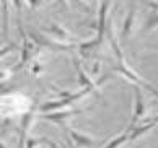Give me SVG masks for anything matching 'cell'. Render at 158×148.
Returning <instances> with one entry per match:
<instances>
[{"label":"cell","mask_w":158,"mask_h":148,"mask_svg":"<svg viewBox=\"0 0 158 148\" xmlns=\"http://www.w3.org/2000/svg\"><path fill=\"white\" fill-rule=\"evenodd\" d=\"M134 94H135V109H134V117L131 121V125L127 127L129 134L132 132L134 129L137 127V122L140 121V117H142L145 114V99H143V93L142 90H140V86L137 83H134Z\"/></svg>","instance_id":"6da1fadb"},{"label":"cell","mask_w":158,"mask_h":148,"mask_svg":"<svg viewBox=\"0 0 158 148\" xmlns=\"http://www.w3.org/2000/svg\"><path fill=\"white\" fill-rule=\"evenodd\" d=\"M33 119H34V111L33 109H30L28 112H25V114L21 116V121H20V148H25V145H26L28 132H30Z\"/></svg>","instance_id":"7a4b0ae2"},{"label":"cell","mask_w":158,"mask_h":148,"mask_svg":"<svg viewBox=\"0 0 158 148\" xmlns=\"http://www.w3.org/2000/svg\"><path fill=\"white\" fill-rule=\"evenodd\" d=\"M81 112H83V111H78V109H73V111H57V112H51V114H41V119L62 124V122H65L67 119H70L72 116L81 114Z\"/></svg>","instance_id":"3957f363"},{"label":"cell","mask_w":158,"mask_h":148,"mask_svg":"<svg viewBox=\"0 0 158 148\" xmlns=\"http://www.w3.org/2000/svg\"><path fill=\"white\" fill-rule=\"evenodd\" d=\"M108 8H109V3L103 2L101 5H99V20H98V36H96V41L98 44L103 41L104 38V33H106V13H108Z\"/></svg>","instance_id":"277c9868"},{"label":"cell","mask_w":158,"mask_h":148,"mask_svg":"<svg viewBox=\"0 0 158 148\" xmlns=\"http://www.w3.org/2000/svg\"><path fill=\"white\" fill-rule=\"evenodd\" d=\"M135 15H137V5L132 3L131 8H129V13L126 16V20H124V26H122V33H121V36H122V39H124V41L129 38V34L132 33L134 21H135Z\"/></svg>","instance_id":"5b68a950"},{"label":"cell","mask_w":158,"mask_h":148,"mask_svg":"<svg viewBox=\"0 0 158 148\" xmlns=\"http://www.w3.org/2000/svg\"><path fill=\"white\" fill-rule=\"evenodd\" d=\"M65 130L69 132L70 138L75 140V142H77V145H80V146H95V145H96V140L91 138V137H88V135L78 134L77 130H73V129H70V127H65Z\"/></svg>","instance_id":"8992f818"},{"label":"cell","mask_w":158,"mask_h":148,"mask_svg":"<svg viewBox=\"0 0 158 148\" xmlns=\"http://www.w3.org/2000/svg\"><path fill=\"white\" fill-rule=\"evenodd\" d=\"M155 125H158V117H155V119L152 121V122L145 124V125H142V127H135V129H134L131 134H129V142H135L139 137H142L143 134L150 132V130L153 129Z\"/></svg>","instance_id":"52a82bcc"},{"label":"cell","mask_w":158,"mask_h":148,"mask_svg":"<svg viewBox=\"0 0 158 148\" xmlns=\"http://www.w3.org/2000/svg\"><path fill=\"white\" fill-rule=\"evenodd\" d=\"M48 31H49L56 39H65V41H67V39L70 38V33L67 31L65 28H62L59 23H52V25L48 28Z\"/></svg>","instance_id":"ba28073f"},{"label":"cell","mask_w":158,"mask_h":148,"mask_svg":"<svg viewBox=\"0 0 158 148\" xmlns=\"http://www.w3.org/2000/svg\"><path fill=\"white\" fill-rule=\"evenodd\" d=\"M8 2H3L2 5V15H3V23H2V31H3V38L8 39V33H10V18H8Z\"/></svg>","instance_id":"9c48e42d"},{"label":"cell","mask_w":158,"mask_h":148,"mask_svg":"<svg viewBox=\"0 0 158 148\" xmlns=\"http://www.w3.org/2000/svg\"><path fill=\"white\" fill-rule=\"evenodd\" d=\"M75 68H77V73H78V83H80L81 88H90V86H95V85H96V81H93L90 76L78 67V64H77V62H75Z\"/></svg>","instance_id":"30bf717a"},{"label":"cell","mask_w":158,"mask_h":148,"mask_svg":"<svg viewBox=\"0 0 158 148\" xmlns=\"http://www.w3.org/2000/svg\"><path fill=\"white\" fill-rule=\"evenodd\" d=\"M126 142H129V130H126L124 134H121L119 137L113 138L108 145H104L103 148H118V146H121L122 143H126Z\"/></svg>","instance_id":"8fae6325"},{"label":"cell","mask_w":158,"mask_h":148,"mask_svg":"<svg viewBox=\"0 0 158 148\" xmlns=\"http://www.w3.org/2000/svg\"><path fill=\"white\" fill-rule=\"evenodd\" d=\"M155 28H158V15H152V16H148L143 29L145 31H152V29H155Z\"/></svg>","instance_id":"7c38bea8"},{"label":"cell","mask_w":158,"mask_h":148,"mask_svg":"<svg viewBox=\"0 0 158 148\" xmlns=\"http://www.w3.org/2000/svg\"><path fill=\"white\" fill-rule=\"evenodd\" d=\"M13 49H16V44H13V43H10L8 46L2 47V49H0V59H2V57H5L7 54H10V52L13 51Z\"/></svg>","instance_id":"4fadbf2b"},{"label":"cell","mask_w":158,"mask_h":148,"mask_svg":"<svg viewBox=\"0 0 158 148\" xmlns=\"http://www.w3.org/2000/svg\"><path fill=\"white\" fill-rule=\"evenodd\" d=\"M41 70H43V67H41V64H39V62H36V64L33 65V68H31V73H33V75H38V73L41 72Z\"/></svg>","instance_id":"5bb4252c"},{"label":"cell","mask_w":158,"mask_h":148,"mask_svg":"<svg viewBox=\"0 0 158 148\" xmlns=\"http://www.w3.org/2000/svg\"><path fill=\"white\" fill-rule=\"evenodd\" d=\"M143 86H145V88H147V90H148V91H152V93H153V94H155V96H158V90H155V88H153V86H152V85H148V83H145Z\"/></svg>","instance_id":"9a60e30c"},{"label":"cell","mask_w":158,"mask_h":148,"mask_svg":"<svg viewBox=\"0 0 158 148\" xmlns=\"http://www.w3.org/2000/svg\"><path fill=\"white\" fill-rule=\"evenodd\" d=\"M148 7H152V8H155V10L158 11V3H156V2H148Z\"/></svg>","instance_id":"2e32d148"},{"label":"cell","mask_w":158,"mask_h":148,"mask_svg":"<svg viewBox=\"0 0 158 148\" xmlns=\"http://www.w3.org/2000/svg\"><path fill=\"white\" fill-rule=\"evenodd\" d=\"M0 78H2V80L7 78V72H0Z\"/></svg>","instance_id":"e0dca14e"},{"label":"cell","mask_w":158,"mask_h":148,"mask_svg":"<svg viewBox=\"0 0 158 148\" xmlns=\"http://www.w3.org/2000/svg\"><path fill=\"white\" fill-rule=\"evenodd\" d=\"M69 148H75V145L72 143V140H69Z\"/></svg>","instance_id":"ac0fdd59"},{"label":"cell","mask_w":158,"mask_h":148,"mask_svg":"<svg viewBox=\"0 0 158 148\" xmlns=\"http://www.w3.org/2000/svg\"><path fill=\"white\" fill-rule=\"evenodd\" d=\"M0 148H7V146H5V143L2 142V138H0Z\"/></svg>","instance_id":"d6986e66"}]
</instances>
